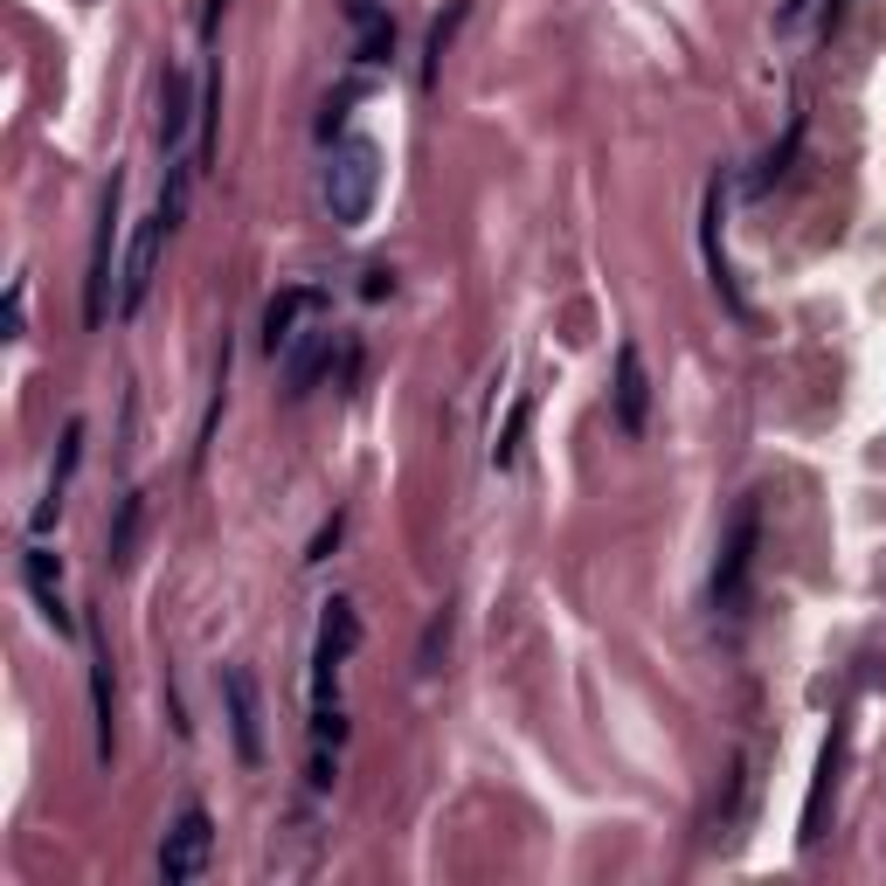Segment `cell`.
<instances>
[{"label": "cell", "instance_id": "12", "mask_svg": "<svg viewBox=\"0 0 886 886\" xmlns=\"http://www.w3.org/2000/svg\"><path fill=\"white\" fill-rule=\"evenodd\" d=\"M188 118H194V84L180 70H167V91H160V146L180 152V139H188Z\"/></svg>", "mask_w": 886, "mask_h": 886}, {"label": "cell", "instance_id": "15", "mask_svg": "<svg viewBox=\"0 0 886 886\" xmlns=\"http://www.w3.org/2000/svg\"><path fill=\"white\" fill-rule=\"evenodd\" d=\"M472 14V0H451L443 8V21L430 29V56H423V91H436V76H443V56H451V35H457V21Z\"/></svg>", "mask_w": 886, "mask_h": 886}, {"label": "cell", "instance_id": "26", "mask_svg": "<svg viewBox=\"0 0 886 886\" xmlns=\"http://www.w3.org/2000/svg\"><path fill=\"white\" fill-rule=\"evenodd\" d=\"M21 319H29V298H21V284L8 292V340H21Z\"/></svg>", "mask_w": 886, "mask_h": 886}, {"label": "cell", "instance_id": "18", "mask_svg": "<svg viewBox=\"0 0 886 886\" xmlns=\"http://www.w3.org/2000/svg\"><path fill=\"white\" fill-rule=\"evenodd\" d=\"M215 139H222V76H208V91H201V167L215 160Z\"/></svg>", "mask_w": 886, "mask_h": 886}, {"label": "cell", "instance_id": "14", "mask_svg": "<svg viewBox=\"0 0 886 886\" xmlns=\"http://www.w3.org/2000/svg\"><path fill=\"white\" fill-rule=\"evenodd\" d=\"M838 748H845V727H838V735L824 741V762H818V790H811V811H803V845H818V838H824L818 824H824V790L838 783Z\"/></svg>", "mask_w": 886, "mask_h": 886}, {"label": "cell", "instance_id": "11", "mask_svg": "<svg viewBox=\"0 0 886 886\" xmlns=\"http://www.w3.org/2000/svg\"><path fill=\"white\" fill-rule=\"evenodd\" d=\"M29 589H35V603H42V616L56 623V631H70V610H63V568H56V555L49 547H29Z\"/></svg>", "mask_w": 886, "mask_h": 886}, {"label": "cell", "instance_id": "22", "mask_svg": "<svg viewBox=\"0 0 886 886\" xmlns=\"http://www.w3.org/2000/svg\"><path fill=\"white\" fill-rule=\"evenodd\" d=\"M340 534H347V519L333 513L326 527H319V540H312V555H305V561H333V547H340Z\"/></svg>", "mask_w": 886, "mask_h": 886}, {"label": "cell", "instance_id": "24", "mask_svg": "<svg viewBox=\"0 0 886 886\" xmlns=\"http://www.w3.org/2000/svg\"><path fill=\"white\" fill-rule=\"evenodd\" d=\"M388 292H395V271L388 264H375L368 277H360V298H388Z\"/></svg>", "mask_w": 886, "mask_h": 886}, {"label": "cell", "instance_id": "4", "mask_svg": "<svg viewBox=\"0 0 886 886\" xmlns=\"http://www.w3.org/2000/svg\"><path fill=\"white\" fill-rule=\"evenodd\" d=\"M222 707H229V735H236L243 769H264V699H256L250 665H222Z\"/></svg>", "mask_w": 886, "mask_h": 886}, {"label": "cell", "instance_id": "23", "mask_svg": "<svg viewBox=\"0 0 886 886\" xmlns=\"http://www.w3.org/2000/svg\"><path fill=\"white\" fill-rule=\"evenodd\" d=\"M312 735L340 748V741H347V720H340V707H319V714H312Z\"/></svg>", "mask_w": 886, "mask_h": 886}, {"label": "cell", "instance_id": "16", "mask_svg": "<svg viewBox=\"0 0 886 886\" xmlns=\"http://www.w3.org/2000/svg\"><path fill=\"white\" fill-rule=\"evenodd\" d=\"M319 644H326V651H340V658L360 644V616H354L347 595H333V603H326V616H319Z\"/></svg>", "mask_w": 886, "mask_h": 886}, {"label": "cell", "instance_id": "10", "mask_svg": "<svg viewBox=\"0 0 886 886\" xmlns=\"http://www.w3.org/2000/svg\"><path fill=\"white\" fill-rule=\"evenodd\" d=\"M326 354H333V333H305V340L284 347V395H292V402L312 395V381H319Z\"/></svg>", "mask_w": 886, "mask_h": 886}, {"label": "cell", "instance_id": "5", "mask_svg": "<svg viewBox=\"0 0 886 886\" xmlns=\"http://www.w3.org/2000/svg\"><path fill=\"white\" fill-rule=\"evenodd\" d=\"M167 236H173V222L152 208V215L139 222V236H133V256H125V277H118V312L133 319V312L146 305V292H152V277H160V250H167Z\"/></svg>", "mask_w": 886, "mask_h": 886}, {"label": "cell", "instance_id": "27", "mask_svg": "<svg viewBox=\"0 0 886 886\" xmlns=\"http://www.w3.org/2000/svg\"><path fill=\"white\" fill-rule=\"evenodd\" d=\"M333 776H340V769H333V755H312V790H333Z\"/></svg>", "mask_w": 886, "mask_h": 886}, {"label": "cell", "instance_id": "30", "mask_svg": "<svg viewBox=\"0 0 886 886\" xmlns=\"http://www.w3.org/2000/svg\"><path fill=\"white\" fill-rule=\"evenodd\" d=\"M838 14H845V0H831V8H824V29H838Z\"/></svg>", "mask_w": 886, "mask_h": 886}, {"label": "cell", "instance_id": "13", "mask_svg": "<svg viewBox=\"0 0 886 886\" xmlns=\"http://www.w3.org/2000/svg\"><path fill=\"white\" fill-rule=\"evenodd\" d=\"M139 527H146V492H125L118 513H112V568H133V547H139Z\"/></svg>", "mask_w": 886, "mask_h": 886}, {"label": "cell", "instance_id": "3", "mask_svg": "<svg viewBox=\"0 0 886 886\" xmlns=\"http://www.w3.org/2000/svg\"><path fill=\"white\" fill-rule=\"evenodd\" d=\"M118 201H125V173H112L97 208V236H91V277H84V326H104L112 312V243H118Z\"/></svg>", "mask_w": 886, "mask_h": 886}, {"label": "cell", "instance_id": "20", "mask_svg": "<svg viewBox=\"0 0 886 886\" xmlns=\"http://www.w3.org/2000/svg\"><path fill=\"white\" fill-rule=\"evenodd\" d=\"M443 651H451V610H436V616H430L423 651H415V672H436V665H443Z\"/></svg>", "mask_w": 886, "mask_h": 886}, {"label": "cell", "instance_id": "19", "mask_svg": "<svg viewBox=\"0 0 886 886\" xmlns=\"http://www.w3.org/2000/svg\"><path fill=\"white\" fill-rule=\"evenodd\" d=\"M527 415H534V402L519 395V402H513V415H506V430H499V443H492V464H513V457H519V436H527Z\"/></svg>", "mask_w": 886, "mask_h": 886}, {"label": "cell", "instance_id": "6", "mask_svg": "<svg viewBox=\"0 0 886 886\" xmlns=\"http://www.w3.org/2000/svg\"><path fill=\"white\" fill-rule=\"evenodd\" d=\"M208 852H215V824H208V811H180L173 831H167V845H160V879H167V886L201 879Z\"/></svg>", "mask_w": 886, "mask_h": 886}, {"label": "cell", "instance_id": "1", "mask_svg": "<svg viewBox=\"0 0 886 886\" xmlns=\"http://www.w3.org/2000/svg\"><path fill=\"white\" fill-rule=\"evenodd\" d=\"M375 194H381V146L375 139H347L333 146V167H326V208L340 229H360L375 215Z\"/></svg>", "mask_w": 886, "mask_h": 886}, {"label": "cell", "instance_id": "28", "mask_svg": "<svg viewBox=\"0 0 886 886\" xmlns=\"http://www.w3.org/2000/svg\"><path fill=\"white\" fill-rule=\"evenodd\" d=\"M222 8H229V0H208V14H201V35H215V29H222Z\"/></svg>", "mask_w": 886, "mask_h": 886}, {"label": "cell", "instance_id": "29", "mask_svg": "<svg viewBox=\"0 0 886 886\" xmlns=\"http://www.w3.org/2000/svg\"><path fill=\"white\" fill-rule=\"evenodd\" d=\"M803 8H811V0H783V14H776V21H783V29H790V21H797Z\"/></svg>", "mask_w": 886, "mask_h": 886}, {"label": "cell", "instance_id": "17", "mask_svg": "<svg viewBox=\"0 0 886 886\" xmlns=\"http://www.w3.org/2000/svg\"><path fill=\"white\" fill-rule=\"evenodd\" d=\"M76 457H84V415H70V423H63V443H56V472H49V492H63V485H70Z\"/></svg>", "mask_w": 886, "mask_h": 886}, {"label": "cell", "instance_id": "9", "mask_svg": "<svg viewBox=\"0 0 886 886\" xmlns=\"http://www.w3.org/2000/svg\"><path fill=\"white\" fill-rule=\"evenodd\" d=\"M91 707H97V762H112V651H104V631L91 623Z\"/></svg>", "mask_w": 886, "mask_h": 886}, {"label": "cell", "instance_id": "8", "mask_svg": "<svg viewBox=\"0 0 886 886\" xmlns=\"http://www.w3.org/2000/svg\"><path fill=\"white\" fill-rule=\"evenodd\" d=\"M305 312H326V292H312V284H292V292H277V298L264 305V354H271V360L298 340V319H305Z\"/></svg>", "mask_w": 886, "mask_h": 886}, {"label": "cell", "instance_id": "7", "mask_svg": "<svg viewBox=\"0 0 886 886\" xmlns=\"http://www.w3.org/2000/svg\"><path fill=\"white\" fill-rule=\"evenodd\" d=\"M610 409H616V430L623 436H644L651 423V375H644V354L623 340L616 347V388H610Z\"/></svg>", "mask_w": 886, "mask_h": 886}, {"label": "cell", "instance_id": "21", "mask_svg": "<svg viewBox=\"0 0 886 886\" xmlns=\"http://www.w3.org/2000/svg\"><path fill=\"white\" fill-rule=\"evenodd\" d=\"M388 56H395V21L375 14V21H368V35H360V63H388Z\"/></svg>", "mask_w": 886, "mask_h": 886}, {"label": "cell", "instance_id": "25", "mask_svg": "<svg viewBox=\"0 0 886 886\" xmlns=\"http://www.w3.org/2000/svg\"><path fill=\"white\" fill-rule=\"evenodd\" d=\"M347 97H354V91H340V97H326V118H319V139H333V133H340V118H347Z\"/></svg>", "mask_w": 886, "mask_h": 886}, {"label": "cell", "instance_id": "2", "mask_svg": "<svg viewBox=\"0 0 886 886\" xmlns=\"http://www.w3.org/2000/svg\"><path fill=\"white\" fill-rule=\"evenodd\" d=\"M755 540H762V499H735L720 534V561H714V610H741L748 603V568H755Z\"/></svg>", "mask_w": 886, "mask_h": 886}]
</instances>
